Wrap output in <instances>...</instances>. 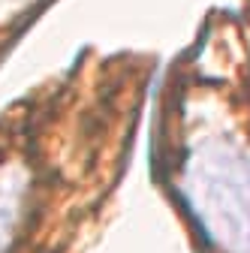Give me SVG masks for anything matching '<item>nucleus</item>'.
<instances>
[]
</instances>
